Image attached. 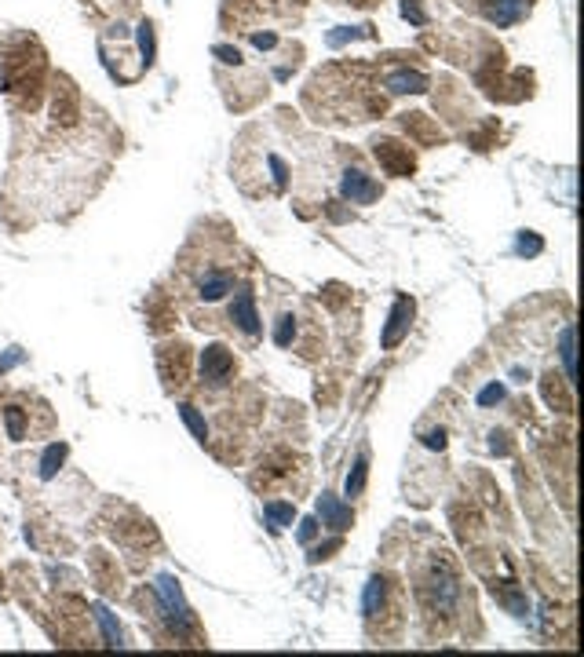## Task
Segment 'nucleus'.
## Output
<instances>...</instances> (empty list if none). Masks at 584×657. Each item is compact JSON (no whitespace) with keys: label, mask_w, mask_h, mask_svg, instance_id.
Segmentation results:
<instances>
[{"label":"nucleus","mask_w":584,"mask_h":657,"mask_svg":"<svg viewBox=\"0 0 584 657\" xmlns=\"http://www.w3.org/2000/svg\"><path fill=\"white\" fill-rule=\"evenodd\" d=\"M413 588H417V599L424 602L427 614L449 617V614L456 610V602H461L464 588H461V573H456V566H453V559H449L446 548L427 551V559L417 563V570H413Z\"/></svg>","instance_id":"nucleus-2"},{"label":"nucleus","mask_w":584,"mask_h":657,"mask_svg":"<svg viewBox=\"0 0 584 657\" xmlns=\"http://www.w3.org/2000/svg\"><path fill=\"white\" fill-rule=\"evenodd\" d=\"M471 8L482 11L493 26H515L533 8V0H471Z\"/></svg>","instance_id":"nucleus-4"},{"label":"nucleus","mask_w":584,"mask_h":657,"mask_svg":"<svg viewBox=\"0 0 584 657\" xmlns=\"http://www.w3.org/2000/svg\"><path fill=\"white\" fill-rule=\"evenodd\" d=\"M248 285V256L223 223H201L175 260V303L197 328H226V307Z\"/></svg>","instance_id":"nucleus-1"},{"label":"nucleus","mask_w":584,"mask_h":657,"mask_svg":"<svg viewBox=\"0 0 584 657\" xmlns=\"http://www.w3.org/2000/svg\"><path fill=\"white\" fill-rule=\"evenodd\" d=\"M340 194L351 201V205H373V201L380 197V183L369 180L362 168H347L343 180H340Z\"/></svg>","instance_id":"nucleus-5"},{"label":"nucleus","mask_w":584,"mask_h":657,"mask_svg":"<svg viewBox=\"0 0 584 657\" xmlns=\"http://www.w3.org/2000/svg\"><path fill=\"white\" fill-rule=\"evenodd\" d=\"M409 318H413V299H398L395 303V311H391V325L384 328V347H395L402 340V333L409 328Z\"/></svg>","instance_id":"nucleus-7"},{"label":"nucleus","mask_w":584,"mask_h":657,"mask_svg":"<svg viewBox=\"0 0 584 657\" xmlns=\"http://www.w3.org/2000/svg\"><path fill=\"white\" fill-rule=\"evenodd\" d=\"M424 88H427L424 73H409V70L387 73V92H424Z\"/></svg>","instance_id":"nucleus-8"},{"label":"nucleus","mask_w":584,"mask_h":657,"mask_svg":"<svg viewBox=\"0 0 584 657\" xmlns=\"http://www.w3.org/2000/svg\"><path fill=\"white\" fill-rule=\"evenodd\" d=\"M362 617H365V624H373L376 617L380 621H402L398 617V592H395V585L387 577H373L369 580V588H365V595H362Z\"/></svg>","instance_id":"nucleus-3"},{"label":"nucleus","mask_w":584,"mask_h":657,"mask_svg":"<svg viewBox=\"0 0 584 657\" xmlns=\"http://www.w3.org/2000/svg\"><path fill=\"white\" fill-rule=\"evenodd\" d=\"M201 376H205L209 384H216V387H223L226 380H234V350L209 347L205 355H201Z\"/></svg>","instance_id":"nucleus-6"},{"label":"nucleus","mask_w":584,"mask_h":657,"mask_svg":"<svg viewBox=\"0 0 584 657\" xmlns=\"http://www.w3.org/2000/svg\"><path fill=\"white\" fill-rule=\"evenodd\" d=\"M4 424H8L11 442H22V438H26V427H22V409H18V406H11V409L4 413Z\"/></svg>","instance_id":"nucleus-12"},{"label":"nucleus","mask_w":584,"mask_h":657,"mask_svg":"<svg viewBox=\"0 0 584 657\" xmlns=\"http://www.w3.org/2000/svg\"><path fill=\"white\" fill-rule=\"evenodd\" d=\"M267 522H270V529H285L289 522H292V515H296V508L292 504H267Z\"/></svg>","instance_id":"nucleus-9"},{"label":"nucleus","mask_w":584,"mask_h":657,"mask_svg":"<svg viewBox=\"0 0 584 657\" xmlns=\"http://www.w3.org/2000/svg\"><path fill=\"white\" fill-rule=\"evenodd\" d=\"M62 457H66V446H52V449L44 453V460H40V475H44V478H52V475L59 471Z\"/></svg>","instance_id":"nucleus-11"},{"label":"nucleus","mask_w":584,"mask_h":657,"mask_svg":"<svg viewBox=\"0 0 584 657\" xmlns=\"http://www.w3.org/2000/svg\"><path fill=\"white\" fill-rule=\"evenodd\" d=\"M362 482H365V453L354 460V475L347 478V497H358L362 493Z\"/></svg>","instance_id":"nucleus-14"},{"label":"nucleus","mask_w":584,"mask_h":657,"mask_svg":"<svg viewBox=\"0 0 584 657\" xmlns=\"http://www.w3.org/2000/svg\"><path fill=\"white\" fill-rule=\"evenodd\" d=\"M321 515H325V522L333 526V529H347L351 526V515L343 508H336L333 497H321Z\"/></svg>","instance_id":"nucleus-10"},{"label":"nucleus","mask_w":584,"mask_h":657,"mask_svg":"<svg viewBox=\"0 0 584 657\" xmlns=\"http://www.w3.org/2000/svg\"><path fill=\"white\" fill-rule=\"evenodd\" d=\"M563 362H566V380L573 384V325H566L563 328Z\"/></svg>","instance_id":"nucleus-13"}]
</instances>
